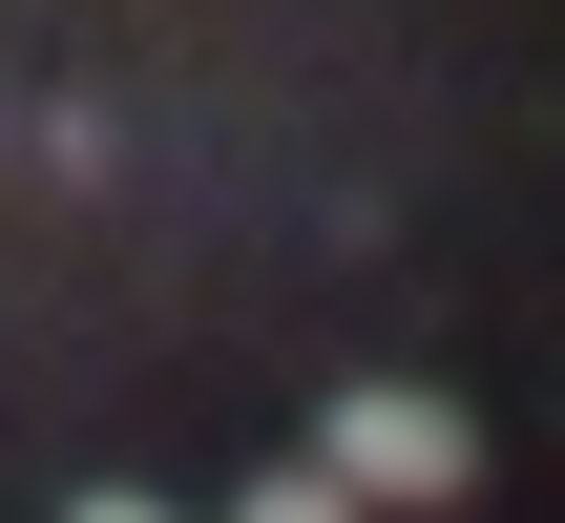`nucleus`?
<instances>
[{"mask_svg":"<svg viewBox=\"0 0 565 523\" xmlns=\"http://www.w3.org/2000/svg\"><path fill=\"white\" fill-rule=\"evenodd\" d=\"M315 482H335L356 523H377V503H461V482H482V419H461V398H419V377H356V398H335V440H315Z\"/></svg>","mask_w":565,"mask_h":523,"instance_id":"nucleus-1","label":"nucleus"},{"mask_svg":"<svg viewBox=\"0 0 565 523\" xmlns=\"http://www.w3.org/2000/svg\"><path fill=\"white\" fill-rule=\"evenodd\" d=\"M231 523H356V503H335V482L294 461V482H252V503H231Z\"/></svg>","mask_w":565,"mask_h":523,"instance_id":"nucleus-2","label":"nucleus"},{"mask_svg":"<svg viewBox=\"0 0 565 523\" xmlns=\"http://www.w3.org/2000/svg\"><path fill=\"white\" fill-rule=\"evenodd\" d=\"M84 523H168V503H84Z\"/></svg>","mask_w":565,"mask_h":523,"instance_id":"nucleus-3","label":"nucleus"}]
</instances>
